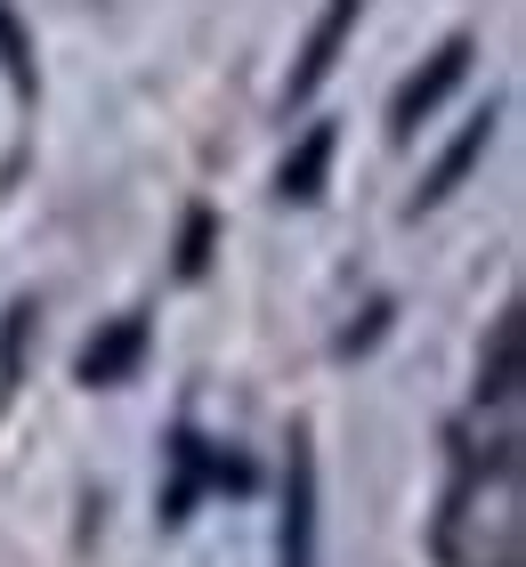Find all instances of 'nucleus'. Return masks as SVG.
I'll list each match as a JSON object with an SVG mask.
<instances>
[{"label":"nucleus","mask_w":526,"mask_h":567,"mask_svg":"<svg viewBox=\"0 0 526 567\" xmlns=\"http://www.w3.org/2000/svg\"><path fill=\"white\" fill-rule=\"evenodd\" d=\"M389 317H398V308H389V300H373V308H364V324H349L332 349H340V357H364V349H373L381 332H389Z\"/></svg>","instance_id":"nucleus-12"},{"label":"nucleus","mask_w":526,"mask_h":567,"mask_svg":"<svg viewBox=\"0 0 526 567\" xmlns=\"http://www.w3.org/2000/svg\"><path fill=\"white\" fill-rule=\"evenodd\" d=\"M332 154H340V131H332V122H308V138L283 154V171H276V195L283 203H316L324 178H332Z\"/></svg>","instance_id":"nucleus-8"},{"label":"nucleus","mask_w":526,"mask_h":567,"mask_svg":"<svg viewBox=\"0 0 526 567\" xmlns=\"http://www.w3.org/2000/svg\"><path fill=\"white\" fill-rule=\"evenodd\" d=\"M210 244H219V212H210V203H195V212L178 219V260H171V268L195 284V276L210 268Z\"/></svg>","instance_id":"nucleus-11"},{"label":"nucleus","mask_w":526,"mask_h":567,"mask_svg":"<svg viewBox=\"0 0 526 567\" xmlns=\"http://www.w3.org/2000/svg\"><path fill=\"white\" fill-rule=\"evenodd\" d=\"M276 567H316V430H308V422H292V454H283Z\"/></svg>","instance_id":"nucleus-2"},{"label":"nucleus","mask_w":526,"mask_h":567,"mask_svg":"<svg viewBox=\"0 0 526 567\" xmlns=\"http://www.w3.org/2000/svg\"><path fill=\"white\" fill-rule=\"evenodd\" d=\"M470 58H478V41H470V33H454L445 49H430V65L405 73L398 97H389V138H413L421 122H430V114L445 106V97H454V90L470 82Z\"/></svg>","instance_id":"nucleus-3"},{"label":"nucleus","mask_w":526,"mask_h":567,"mask_svg":"<svg viewBox=\"0 0 526 567\" xmlns=\"http://www.w3.org/2000/svg\"><path fill=\"white\" fill-rule=\"evenodd\" d=\"M33 332H41V300H33V292L0 308V381H24V357H33Z\"/></svg>","instance_id":"nucleus-9"},{"label":"nucleus","mask_w":526,"mask_h":567,"mask_svg":"<svg viewBox=\"0 0 526 567\" xmlns=\"http://www.w3.org/2000/svg\"><path fill=\"white\" fill-rule=\"evenodd\" d=\"M357 17H364V0H324V17L308 24V49H300L292 82H283V106H308V97L324 90V73L340 65V49H349V33H357Z\"/></svg>","instance_id":"nucleus-4"},{"label":"nucleus","mask_w":526,"mask_h":567,"mask_svg":"<svg viewBox=\"0 0 526 567\" xmlns=\"http://www.w3.org/2000/svg\"><path fill=\"white\" fill-rule=\"evenodd\" d=\"M494 122H503L494 106H478V114L462 122V138L445 146L437 163H430V178H421V187H413V203H405V219H421V212H437V203H445V195L462 187V178H470V163H478V154H486V138H494Z\"/></svg>","instance_id":"nucleus-6"},{"label":"nucleus","mask_w":526,"mask_h":567,"mask_svg":"<svg viewBox=\"0 0 526 567\" xmlns=\"http://www.w3.org/2000/svg\"><path fill=\"white\" fill-rule=\"evenodd\" d=\"M0 73H9L17 97H41V65H33V33L17 24V9L0 0Z\"/></svg>","instance_id":"nucleus-10"},{"label":"nucleus","mask_w":526,"mask_h":567,"mask_svg":"<svg viewBox=\"0 0 526 567\" xmlns=\"http://www.w3.org/2000/svg\"><path fill=\"white\" fill-rule=\"evenodd\" d=\"M138 365H146V317H114V324H97L90 341H82L73 381H82V390H122Z\"/></svg>","instance_id":"nucleus-5"},{"label":"nucleus","mask_w":526,"mask_h":567,"mask_svg":"<svg viewBox=\"0 0 526 567\" xmlns=\"http://www.w3.org/2000/svg\"><path fill=\"white\" fill-rule=\"evenodd\" d=\"M518 373H526V308L510 300L503 317H494V349L478 365V405H510L518 398Z\"/></svg>","instance_id":"nucleus-7"},{"label":"nucleus","mask_w":526,"mask_h":567,"mask_svg":"<svg viewBox=\"0 0 526 567\" xmlns=\"http://www.w3.org/2000/svg\"><path fill=\"white\" fill-rule=\"evenodd\" d=\"M203 486L251 495V462H244V454H210L195 430H171V486H163V527H178V519H187Z\"/></svg>","instance_id":"nucleus-1"}]
</instances>
